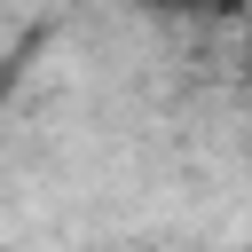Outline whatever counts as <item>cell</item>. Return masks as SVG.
<instances>
[{
    "label": "cell",
    "instance_id": "1",
    "mask_svg": "<svg viewBox=\"0 0 252 252\" xmlns=\"http://www.w3.org/2000/svg\"><path fill=\"white\" fill-rule=\"evenodd\" d=\"M244 252H252V244H244Z\"/></svg>",
    "mask_w": 252,
    "mask_h": 252
}]
</instances>
